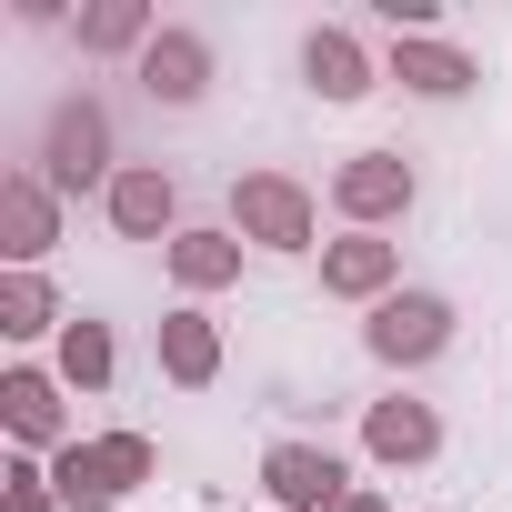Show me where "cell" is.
<instances>
[{
	"instance_id": "1",
	"label": "cell",
	"mask_w": 512,
	"mask_h": 512,
	"mask_svg": "<svg viewBox=\"0 0 512 512\" xmlns=\"http://www.w3.org/2000/svg\"><path fill=\"white\" fill-rule=\"evenodd\" d=\"M41 181H51V191H111V181H121V161H111V111H101L91 91L51 101V121H41Z\"/></svg>"
},
{
	"instance_id": "2",
	"label": "cell",
	"mask_w": 512,
	"mask_h": 512,
	"mask_svg": "<svg viewBox=\"0 0 512 512\" xmlns=\"http://www.w3.org/2000/svg\"><path fill=\"white\" fill-rule=\"evenodd\" d=\"M231 231H241L251 251H312V241H322V201H312V181H292V171H241V181H231Z\"/></svg>"
},
{
	"instance_id": "3",
	"label": "cell",
	"mask_w": 512,
	"mask_h": 512,
	"mask_svg": "<svg viewBox=\"0 0 512 512\" xmlns=\"http://www.w3.org/2000/svg\"><path fill=\"white\" fill-rule=\"evenodd\" d=\"M362 352H372L382 372H422V362H442V352H452V302H442V292H392V302H372Z\"/></svg>"
},
{
	"instance_id": "4",
	"label": "cell",
	"mask_w": 512,
	"mask_h": 512,
	"mask_svg": "<svg viewBox=\"0 0 512 512\" xmlns=\"http://www.w3.org/2000/svg\"><path fill=\"white\" fill-rule=\"evenodd\" d=\"M422 201V171L402 161V151H352L342 171H332V211L352 221V231H382V221H402Z\"/></svg>"
},
{
	"instance_id": "5",
	"label": "cell",
	"mask_w": 512,
	"mask_h": 512,
	"mask_svg": "<svg viewBox=\"0 0 512 512\" xmlns=\"http://www.w3.org/2000/svg\"><path fill=\"white\" fill-rule=\"evenodd\" d=\"M262 492H272V512H332L342 492H352V462L332 452V442H272L262 452Z\"/></svg>"
},
{
	"instance_id": "6",
	"label": "cell",
	"mask_w": 512,
	"mask_h": 512,
	"mask_svg": "<svg viewBox=\"0 0 512 512\" xmlns=\"http://www.w3.org/2000/svg\"><path fill=\"white\" fill-rule=\"evenodd\" d=\"M101 221L121 231V241H181V181L161 171V161H121V181L101 191Z\"/></svg>"
},
{
	"instance_id": "7",
	"label": "cell",
	"mask_w": 512,
	"mask_h": 512,
	"mask_svg": "<svg viewBox=\"0 0 512 512\" xmlns=\"http://www.w3.org/2000/svg\"><path fill=\"white\" fill-rule=\"evenodd\" d=\"M51 241H61V191H51L31 161L0 171V251H11V272H41Z\"/></svg>"
},
{
	"instance_id": "8",
	"label": "cell",
	"mask_w": 512,
	"mask_h": 512,
	"mask_svg": "<svg viewBox=\"0 0 512 512\" xmlns=\"http://www.w3.org/2000/svg\"><path fill=\"white\" fill-rule=\"evenodd\" d=\"M0 422H11L21 452H61V442H81L71 412H61V372H41V362H11V372H0Z\"/></svg>"
},
{
	"instance_id": "9",
	"label": "cell",
	"mask_w": 512,
	"mask_h": 512,
	"mask_svg": "<svg viewBox=\"0 0 512 512\" xmlns=\"http://www.w3.org/2000/svg\"><path fill=\"white\" fill-rule=\"evenodd\" d=\"M322 292H332V302H392V292H402V241H382V231L322 241Z\"/></svg>"
},
{
	"instance_id": "10",
	"label": "cell",
	"mask_w": 512,
	"mask_h": 512,
	"mask_svg": "<svg viewBox=\"0 0 512 512\" xmlns=\"http://www.w3.org/2000/svg\"><path fill=\"white\" fill-rule=\"evenodd\" d=\"M362 452H372V462H392V472H412V462H432V452H442V412H432V402H412V392H382V402L362 412Z\"/></svg>"
},
{
	"instance_id": "11",
	"label": "cell",
	"mask_w": 512,
	"mask_h": 512,
	"mask_svg": "<svg viewBox=\"0 0 512 512\" xmlns=\"http://www.w3.org/2000/svg\"><path fill=\"white\" fill-rule=\"evenodd\" d=\"M141 91H151V101H171V111H191V101L211 91V41H201V31H181V21H161V41L141 51Z\"/></svg>"
},
{
	"instance_id": "12",
	"label": "cell",
	"mask_w": 512,
	"mask_h": 512,
	"mask_svg": "<svg viewBox=\"0 0 512 512\" xmlns=\"http://www.w3.org/2000/svg\"><path fill=\"white\" fill-rule=\"evenodd\" d=\"M161 372H171L181 392H201V382H221V322H211L201 302H181V312H161Z\"/></svg>"
},
{
	"instance_id": "13",
	"label": "cell",
	"mask_w": 512,
	"mask_h": 512,
	"mask_svg": "<svg viewBox=\"0 0 512 512\" xmlns=\"http://www.w3.org/2000/svg\"><path fill=\"white\" fill-rule=\"evenodd\" d=\"M302 81H312V101H362L382 71H372V51H362L352 31H312V41H302Z\"/></svg>"
},
{
	"instance_id": "14",
	"label": "cell",
	"mask_w": 512,
	"mask_h": 512,
	"mask_svg": "<svg viewBox=\"0 0 512 512\" xmlns=\"http://www.w3.org/2000/svg\"><path fill=\"white\" fill-rule=\"evenodd\" d=\"M382 81H402V91H422V101H462L482 71L452 51V41H392V61H382Z\"/></svg>"
},
{
	"instance_id": "15",
	"label": "cell",
	"mask_w": 512,
	"mask_h": 512,
	"mask_svg": "<svg viewBox=\"0 0 512 512\" xmlns=\"http://www.w3.org/2000/svg\"><path fill=\"white\" fill-rule=\"evenodd\" d=\"M161 262H171V282H181L191 302H201V292H231V282H241V231H181Z\"/></svg>"
},
{
	"instance_id": "16",
	"label": "cell",
	"mask_w": 512,
	"mask_h": 512,
	"mask_svg": "<svg viewBox=\"0 0 512 512\" xmlns=\"http://www.w3.org/2000/svg\"><path fill=\"white\" fill-rule=\"evenodd\" d=\"M71 41H81L91 61H121V51L141 61V51L161 41V21L141 11V0H101V11H81V21H71Z\"/></svg>"
},
{
	"instance_id": "17",
	"label": "cell",
	"mask_w": 512,
	"mask_h": 512,
	"mask_svg": "<svg viewBox=\"0 0 512 512\" xmlns=\"http://www.w3.org/2000/svg\"><path fill=\"white\" fill-rule=\"evenodd\" d=\"M71 312H61V292L41 282V272H0V342H41V332H61Z\"/></svg>"
},
{
	"instance_id": "18",
	"label": "cell",
	"mask_w": 512,
	"mask_h": 512,
	"mask_svg": "<svg viewBox=\"0 0 512 512\" xmlns=\"http://www.w3.org/2000/svg\"><path fill=\"white\" fill-rule=\"evenodd\" d=\"M111 362H121V352H111V322L71 312V322H61V362H51V372H61L71 392H111Z\"/></svg>"
},
{
	"instance_id": "19",
	"label": "cell",
	"mask_w": 512,
	"mask_h": 512,
	"mask_svg": "<svg viewBox=\"0 0 512 512\" xmlns=\"http://www.w3.org/2000/svg\"><path fill=\"white\" fill-rule=\"evenodd\" d=\"M51 492H61V512H121V492L101 482V452L91 442H61L51 452Z\"/></svg>"
},
{
	"instance_id": "20",
	"label": "cell",
	"mask_w": 512,
	"mask_h": 512,
	"mask_svg": "<svg viewBox=\"0 0 512 512\" xmlns=\"http://www.w3.org/2000/svg\"><path fill=\"white\" fill-rule=\"evenodd\" d=\"M91 452H101V482H111V492H141V482L161 472V452H151V432H101Z\"/></svg>"
},
{
	"instance_id": "21",
	"label": "cell",
	"mask_w": 512,
	"mask_h": 512,
	"mask_svg": "<svg viewBox=\"0 0 512 512\" xmlns=\"http://www.w3.org/2000/svg\"><path fill=\"white\" fill-rule=\"evenodd\" d=\"M0 512H61V492L31 452H11V472H0Z\"/></svg>"
},
{
	"instance_id": "22",
	"label": "cell",
	"mask_w": 512,
	"mask_h": 512,
	"mask_svg": "<svg viewBox=\"0 0 512 512\" xmlns=\"http://www.w3.org/2000/svg\"><path fill=\"white\" fill-rule=\"evenodd\" d=\"M332 512H392V502H382V482H352V492H342Z\"/></svg>"
}]
</instances>
